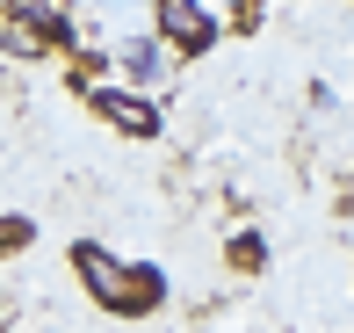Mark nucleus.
<instances>
[{
  "label": "nucleus",
  "instance_id": "2",
  "mask_svg": "<svg viewBox=\"0 0 354 333\" xmlns=\"http://www.w3.org/2000/svg\"><path fill=\"white\" fill-rule=\"evenodd\" d=\"M152 37L167 44V58H203L217 51V15L203 0H152Z\"/></svg>",
  "mask_w": 354,
  "mask_h": 333
},
{
  "label": "nucleus",
  "instance_id": "4",
  "mask_svg": "<svg viewBox=\"0 0 354 333\" xmlns=\"http://www.w3.org/2000/svg\"><path fill=\"white\" fill-rule=\"evenodd\" d=\"M116 66L131 73V87H152L159 73H167V44L159 37H131V44H116Z\"/></svg>",
  "mask_w": 354,
  "mask_h": 333
},
{
  "label": "nucleus",
  "instance_id": "3",
  "mask_svg": "<svg viewBox=\"0 0 354 333\" xmlns=\"http://www.w3.org/2000/svg\"><path fill=\"white\" fill-rule=\"evenodd\" d=\"M87 109H94L116 138H138V145L167 131V116H159V102H152L145 87H109V80H94V87H87Z\"/></svg>",
  "mask_w": 354,
  "mask_h": 333
},
{
  "label": "nucleus",
  "instance_id": "1",
  "mask_svg": "<svg viewBox=\"0 0 354 333\" xmlns=\"http://www.w3.org/2000/svg\"><path fill=\"white\" fill-rule=\"evenodd\" d=\"M73 276L87 282V297L116 319H145L167 305V268L159 261H116L102 240H73Z\"/></svg>",
  "mask_w": 354,
  "mask_h": 333
},
{
  "label": "nucleus",
  "instance_id": "6",
  "mask_svg": "<svg viewBox=\"0 0 354 333\" xmlns=\"http://www.w3.org/2000/svg\"><path fill=\"white\" fill-rule=\"evenodd\" d=\"M232 268H239V276H261V268H268V240H261V232H239V240H232Z\"/></svg>",
  "mask_w": 354,
  "mask_h": 333
},
{
  "label": "nucleus",
  "instance_id": "5",
  "mask_svg": "<svg viewBox=\"0 0 354 333\" xmlns=\"http://www.w3.org/2000/svg\"><path fill=\"white\" fill-rule=\"evenodd\" d=\"M22 246H37V217H22V210H8L0 217V261H15Z\"/></svg>",
  "mask_w": 354,
  "mask_h": 333
}]
</instances>
